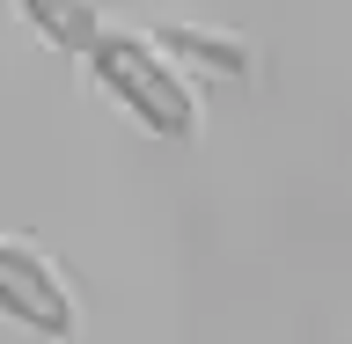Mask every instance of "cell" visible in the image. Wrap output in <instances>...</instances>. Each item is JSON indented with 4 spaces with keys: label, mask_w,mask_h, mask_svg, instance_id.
<instances>
[{
    "label": "cell",
    "mask_w": 352,
    "mask_h": 344,
    "mask_svg": "<svg viewBox=\"0 0 352 344\" xmlns=\"http://www.w3.org/2000/svg\"><path fill=\"white\" fill-rule=\"evenodd\" d=\"M0 323L30 330L44 344H74L81 337V301L52 257L30 235H0Z\"/></svg>",
    "instance_id": "2"
},
{
    "label": "cell",
    "mask_w": 352,
    "mask_h": 344,
    "mask_svg": "<svg viewBox=\"0 0 352 344\" xmlns=\"http://www.w3.org/2000/svg\"><path fill=\"white\" fill-rule=\"evenodd\" d=\"M162 51H169L184 73H206V81H250V37L235 30H213V22H154L147 30Z\"/></svg>",
    "instance_id": "3"
},
{
    "label": "cell",
    "mask_w": 352,
    "mask_h": 344,
    "mask_svg": "<svg viewBox=\"0 0 352 344\" xmlns=\"http://www.w3.org/2000/svg\"><path fill=\"white\" fill-rule=\"evenodd\" d=\"M15 8H22V22H30L52 51H74V59H81L88 44H96V30H103L96 0H15Z\"/></svg>",
    "instance_id": "4"
},
{
    "label": "cell",
    "mask_w": 352,
    "mask_h": 344,
    "mask_svg": "<svg viewBox=\"0 0 352 344\" xmlns=\"http://www.w3.org/2000/svg\"><path fill=\"white\" fill-rule=\"evenodd\" d=\"M81 66L140 132H154V139H198V132H206V103H198L191 73H184L147 30H110L103 22L96 44L81 51Z\"/></svg>",
    "instance_id": "1"
}]
</instances>
